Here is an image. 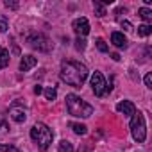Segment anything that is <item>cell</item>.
<instances>
[{
	"label": "cell",
	"mask_w": 152,
	"mask_h": 152,
	"mask_svg": "<svg viewBox=\"0 0 152 152\" xmlns=\"http://www.w3.org/2000/svg\"><path fill=\"white\" fill-rule=\"evenodd\" d=\"M59 77L63 83L73 86V88H81L88 77V68L86 64H83L81 61H64L61 64V72H59Z\"/></svg>",
	"instance_id": "cell-1"
},
{
	"label": "cell",
	"mask_w": 152,
	"mask_h": 152,
	"mask_svg": "<svg viewBox=\"0 0 152 152\" xmlns=\"http://www.w3.org/2000/svg\"><path fill=\"white\" fill-rule=\"evenodd\" d=\"M66 107H68V113L72 116H77V118H88V116L93 115V107L90 104H86L75 93L66 95Z\"/></svg>",
	"instance_id": "cell-2"
},
{
	"label": "cell",
	"mask_w": 152,
	"mask_h": 152,
	"mask_svg": "<svg viewBox=\"0 0 152 152\" xmlns=\"http://www.w3.org/2000/svg\"><path fill=\"white\" fill-rule=\"evenodd\" d=\"M31 138L38 143V148H39V150H47V148L50 147L52 140H54V132H52V129H50L48 125H45V124H36V125H32V129H31Z\"/></svg>",
	"instance_id": "cell-3"
},
{
	"label": "cell",
	"mask_w": 152,
	"mask_h": 152,
	"mask_svg": "<svg viewBox=\"0 0 152 152\" xmlns=\"http://www.w3.org/2000/svg\"><path fill=\"white\" fill-rule=\"evenodd\" d=\"M131 134L138 143H143L147 138V125H145V118L141 113H134L131 116Z\"/></svg>",
	"instance_id": "cell-4"
},
{
	"label": "cell",
	"mask_w": 152,
	"mask_h": 152,
	"mask_svg": "<svg viewBox=\"0 0 152 152\" xmlns=\"http://www.w3.org/2000/svg\"><path fill=\"white\" fill-rule=\"evenodd\" d=\"M91 88H93V93L97 97H104L107 91H111V86H107L106 79H104V75L100 72H95L91 75Z\"/></svg>",
	"instance_id": "cell-5"
},
{
	"label": "cell",
	"mask_w": 152,
	"mask_h": 152,
	"mask_svg": "<svg viewBox=\"0 0 152 152\" xmlns=\"http://www.w3.org/2000/svg\"><path fill=\"white\" fill-rule=\"evenodd\" d=\"M27 43H29L32 48L39 50V52H48V50L52 48V43H50V39H48L45 34H31V36L27 38Z\"/></svg>",
	"instance_id": "cell-6"
},
{
	"label": "cell",
	"mask_w": 152,
	"mask_h": 152,
	"mask_svg": "<svg viewBox=\"0 0 152 152\" xmlns=\"http://www.w3.org/2000/svg\"><path fill=\"white\" fill-rule=\"evenodd\" d=\"M72 27H73L75 32H77L79 38H84V36L90 32V22H88L86 18H77V20H73Z\"/></svg>",
	"instance_id": "cell-7"
},
{
	"label": "cell",
	"mask_w": 152,
	"mask_h": 152,
	"mask_svg": "<svg viewBox=\"0 0 152 152\" xmlns=\"http://www.w3.org/2000/svg\"><path fill=\"white\" fill-rule=\"evenodd\" d=\"M116 111L122 113V115H125V116H132V115L136 113V106H134L131 100H124V102H120V104L116 106Z\"/></svg>",
	"instance_id": "cell-8"
},
{
	"label": "cell",
	"mask_w": 152,
	"mask_h": 152,
	"mask_svg": "<svg viewBox=\"0 0 152 152\" xmlns=\"http://www.w3.org/2000/svg\"><path fill=\"white\" fill-rule=\"evenodd\" d=\"M9 115H11V118H13L15 122H18V124H22V122L27 120V113H25V109L20 107V106H16V104L9 109Z\"/></svg>",
	"instance_id": "cell-9"
},
{
	"label": "cell",
	"mask_w": 152,
	"mask_h": 152,
	"mask_svg": "<svg viewBox=\"0 0 152 152\" xmlns=\"http://www.w3.org/2000/svg\"><path fill=\"white\" fill-rule=\"evenodd\" d=\"M38 63V59L34 56H23L22 61H20V72H29L31 68H34Z\"/></svg>",
	"instance_id": "cell-10"
},
{
	"label": "cell",
	"mask_w": 152,
	"mask_h": 152,
	"mask_svg": "<svg viewBox=\"0 0 152 152\" xmlns=\"http://www.w3.org/2000/svg\"><path fill=\"white\" fill-rule=\"evenodd\" d=\"M111 43L116 47V48H125L127 47V39L122 32H113L111 34Z\"/></svg>",
	"instance_id": "cell-11"
},
{
	"label": "cell",
	"mask_w": 152,
	"mask_h": 152,
	"mask_svg": "<svg viewBox=\"0 0 152 152\" xmlns=\"http://www.w3.org/2000/svg\"><path fill=\"white\" fill-rule=\"evenodd\" d=\"M70 129H72L75 134H81V136L88 132V127L83 125V124H77V122H70Z\"/></svg>",
	"instance_id": "cell-12"
},
{
	"label": "cell",
	"mask_w": 152,
	"mask_h": 152,
	"mask_svg": "<svg viewBox=\"0 0 152 152\" xmlns=\"http://www.w3.org/2000/svg\"><path fill=\"white\" fill-rule=\"evenodd\" d=\"M93 11H95V16H104L106 15V6L100 2V0H95V2H93Z\"/></svg>",
	"instance_id": "cell-13"
},
{
	"label": "cell",
	"mask_w": 152,
	"mask_h": 152,
	"mask_svg": "<svg viewBox=\"0 0 152 152\" xmlns=\"http://www.w3.org/2000/svg\"><path fill=\"white\" fill-rule=\"evenodd\" d=\"M7 64H9V52L4 47H0V68H6Z\"/></svg>",
	"instance_id": "cell-14"
},
{
	"label": "cell",
	"mask_w": 152,
	"mask_h": 152,
	"mask_svg": "<svg viewBox=\"0 0 152 152\" xmlns=\"http://www.w3.org/2000/svg\"><path fill=\"white\" fill-rule=\"evenodd\" d=\"M138 15H140L141 20H145L147 23L152 22V11H150V9H147V7H140V9H138Z\"/></svg>",
	"instance_id": "cell-15"
},
{
	"label": "cell",
	"mask_w": 152,
	"mask_h": 152,
	"mask_svg": "<svg viewBox=\"0 0 152 152\" xmlns=\"http://www.w3.org/2000/svg\"><path fill=\"white\" fill-rule=\"evenodd\" d=\"M59 152H73V145H72V141H68V140H63L61 143H59V148H57Z\"/></svg>",
	"instance_id": "cell-16"
},
{
	"label": "cell",
	"mask_w": 152,
	"mask_h": 152,
	"mask_svg": "<svg viewBox=\"0 0 152 152\" xmlns=\"http://www.w3.org/2000/svg\"><path fill=\"white\" fill-rule=\"evenodd\" d=\"M150 32H152V27H150L148 23H143V25H140V27H138V36H141V38L148 36Z\"/></svg>",
	"instance_id": "cell-17"
},
{
	"label": "cell",
	"mask_w": 152,
	"mask_h": 152,
	"mask_svg": "<svg viewBox=\"0 0 152 152\" xmlns=\"http://www.w3.org/2000/svg\"><path fill=\"white\" fill-rule=\"evenodd\" d=\"M43 93H45L47 100H56V97H57V91H56V88H47V90H43Z\"/></svg>",
	"instance_id": "cell-18"
},
{
	"label": "cell",
	"mask_w": 152,
	"mask_h": 152,
	"mask_svg": "<svg viewBox=\"0 0 152 152\" xmlns=\"http://www.w3.org/2000/svg\"><path fill=\"white\" fill-rule=\"evenodd\" d=\"M95 43H97V48H99L100 52H107V50H109V47H107V43H106V41H104L102 38H99V39H97Z\"/></svg>",
	"instance_id": "cell-19"
},
{
	"label": "cell",
	"mask_w": 152,
	"mask_h": 152,
	"mask_svg": "<svg viewBox=\"0 0 152 152\" xmlns=\"http://www.w3.org/2000/svg\"><path fill=\"white\" fill-rule=\"evenodd\" d=\"M0 152H18V148L15 145H4V143H0Z\"/></svg>",
	"instance_id": "cell-20"
},
{
	"label": "cell",
	"mask_w": 152,
	"mask_h": 152,
	"mask_svg": "<svg viewBox=\"0 0 152 152\" xmlns=\"http://www.w3.org/2000/svg\"><path fill=\"white\" fill-rule=\"evenodd\" d=\"M75 48H77V50H84L86 48V39L84 38H77V39H75Z\"/></svg>",
	"instance_id": "cell-21"
},
{
	"label": "cell",
	"mask_w": 152,
	"mask_h": 152,
	"mask_svg": "<svg viewBox=\"0 0 152 152\" xmlns=\"http://www.w3.org/2000/svg\"><path fill=\"white\" fill-rule=\"evenodd\" d=\"M7 31V20L4 16H0V32H6Z\"/></svg>",
	"instance_id": "cell-22"
},
{
	"label": "cell",
	"mask_w": 152,
	"mask_h": 152,
	"mask_svg": "<svg viewBox=\"0 0 152 152\" xmlns=\"http://www.w3.org/2000/svg\"><path fill=\"white\" fill-rule=\"evenodd\" d=\"M145 86L147 88H152V73H147L145 75Z\"/></svg>",
	"instance_id": "cell-23"
},
{
	"label": "cell",
	"mask_w": 152,
	"mask_h": 152,
	"mask_svg": "<svg viewBox=\"0 0 152 152\" xmlns=\"http://www.w3.org/2000/svg\"><path fill=\"white\" fill-rule=\"evenodd\" d=\"M6 7H11V9H16L18 4L16 2H9V0H6Z\"/></svg>",
	"instance_id": "cell-24"
},
{
	"label": "cell",
	"mask_w": 152,
	"mask_h": 152,
	"mask_svg": "<svg viewBox=\"0 0 152 152\" xmlns=\"http://www.w3.org/2000/svg\"><path fill=\"white\" fill-rule=\"evenodd\" d=\"M122 27H124L125 31H131V29H132V25H131L129 22H122Z\"/></svg>",
	"instance_id": "cell-25"
},
{
	"label": "cell",
	"mask_w": 152,
	"mask_h": 152,
	"mask_svg": "<svg viewBox=\"0 0 152 152\" xmlns=\"http://www.w3.org/2000/svg\"><path fill=\"white\" fill-rule=\"evenodd\" d=\"M34 93H36V95H41V93H43V88H41V86H34Z\"/></svg>",
	"instance_id": "cell-26"
}]
</instances>
